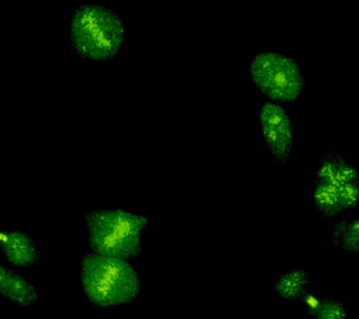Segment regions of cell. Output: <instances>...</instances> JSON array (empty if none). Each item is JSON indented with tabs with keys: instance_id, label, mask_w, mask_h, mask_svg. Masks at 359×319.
Listing matches in <instances>:
<instances>
[{
	"instance_id": "cell-11",
	"label": "cell",
	"mask_w": 359,
	"mask_h": 319,
	"mask_svg": "<svg viewBox=\"0 0 359 319\" xmlns=\"http://www.w3.org/2000/svg\"><path fill=\"white\" fill-rule=\"evenodd\" d=\"M313 319H347L346 309L332 296L322 297L321 304L313 315Z\"/></svg>"
},
{
	"instance_id": "cell-15",
	"label": "cell",
	"mask_w": 359,
	"mask_h": 319,
	"mask_svg": "<svg viewBox=\"0 0 359 319\" xmlns=\"http://www.w3.org/2000/svg\"><path fill=\"white\" fill-rule=\"evenodd\" d=\"M300 299H302V301L304 302L308 313L313 316L318 310L320 304H321L322 297L316 295L313 291L309 290L307 292L303 294Z\"/></svg>"
},
{
	"instance_id": "cell-5",
	"label": "cell",
	"mask_w": 359,
	"mask_h": 319,
	"mask_svg": "<svg viewBox=\"0 0 359 319\" xmlns=\"http://www.w3.org/2000/svg\"><path fill=\"white\" fill-rule=\"evenodd\" d=\"M261 133L271 156L280 164L290 158L294 144L293 127L285 109L277 103H263L260 107Z\"/></svg>"
},
{
	"instance_id": "cell-10",
	"label": "cell",
	"mask_w": 359,
	"mask_h": 319,
	"mask_svg": "<svg viewBox=\"0 0 359 319\" xmlns=\"http://www.w3.org/2000/svg\"><path fill=\"white\" fill-rule=\"evenodd\" d=\"M331 242L335 247L348 253L359 254V221L344 219L330 229Z\"/></svg>"
},
{
	"instance_id": "cell-3",
	"label": "cell",
	"mask_w": 359,
	"mask_h": 319,
	"mask_svg": "<svg viewBox=\"0 0 359 319\" xmlns=\"http://www.w3.org/2000/svg\"><path fill=\"white\" fill-rule=\"evenodd\" d=\"M84 220L87 243L94 253L125 260L142 254V233L149 226L144 215L120 208L91 210Z\"/></svg>"
},
{
	"instance_id": "cell-9",
	"label": "cell",
	"mask_w": 359,
	"mask_h": 319,
	"mask_svg": "<svg viewBox=\"0 0 359 319\" xmlns=\"http://www.w3.org/2000/svg\"><path fill=\"white\" fill-rule=\"evenodd\" d=\"M310 274L302 269H297L278 277L274 288L282 298L296 301L310 290Z\"/></svg>"
},
{
	"instance_id": "cell-16",
	"label": "cell",
	"mask_w": 359,
	"mask_h": 319,
	"mask_svg": "<svg viewBox=\"0 0 359 319\" xmlns=\"http://www.w3.org/2000/svg\"><path fill=\"white\" fill-rule=\"evenodd\" d=\"M97 319H102V318H97Z\"/></svg>"
},
{
	"instance_id": "cell-2",
	"label": "cell",
	"mask_w": 359,
	"mask_h": 319,
	"mask_svg": "<svg viewBox=\"0 0 359 319\" xmlns=\"http://www.w3.org/2000/svg\"><path fill=\"white\" fill-rule=\"evenodd\" d=\"M80 278L84 296L100 308L130 304L142 288V279L128 260L92 251L83 254Z\"/></svg>"
},
{
	"instance_id": "cell-4",
	"label": "cell",
	"mask_w": 359,
	"mask_h": 319,
	"mask_svg": "<svg viewBox=\"0 0 359 319\" xmlns=\"http://www.w3.org/2000/svg\"><path fill=\"white\" fill-rule=\"evenodd\" d=\"M249 69L255 88L272 102H294L304 92L306 81L302 68L280 53H260L252 58Z\"/></svg>"
},
{
	"instance_id": "cell-12",
	"label": "cell",
	"mask_w": 359,
	"mask_h": 319,
	"mask_svg": "<svg viewBox=\"0 0 359 319\" xmlns=\"http://www.w3.org/2000/svg\"><path fill=\"white\" fill-rule=\"evenodd\" d=\"M335 150L330 147L327 152L323 156L321 161L317 168L316 180L324 182V183L332 184L338 189L336 175Z\"/></svg>"
},
{
	"instance_id": "cell-7",
	"label": "cell",
	"mask_w": 359,
	"mask_h": 319,
	"mask_svg": "<svg viewBox=\"0 0 359 319\" xmlns=\"http://www.w3.org/2000/svg\"><path fill=\"white\" fill-rule=\"evenodd\" d=\"M0 296L22 307L31 306L39 299L35 285L3 263H0Z\"/></svg>"
},
{
	"instance_id": "cell-6",
	"label": "cell",
	"mask_w": 359,
	"mask_h": 319,
	"mask_svg": "<svg viewBox=\"0 0 359 319\" xmlns=\"http://www.w3.org/2000/svg\"><path fill=\"white\" fill-rule=\"evenodd\" d=\"M0 251L11 265L27 268L39 259L38 243L22 229L0 231Z\"/></svg>"
},
{
	"instance_id": "cell-13",
	"label": "cell",
	"mask_w": 359,
	"mask_h": 319,
	"mask_svg": "<svg viewBox=\"0 0 359 319\" xmlns=\"http://www.w3.org/2000/svg\"><path fill=\"white\" fill-rule=\"evenodd\" d=\"M335 163L338 189L344 184L359 183L358 170L341 156L339 151L335 154Z\"/></svg>"
},
{
	"instance_id": "cell-14",
	"label": "cell",
	"mask_w": 359,
	"mask_h": 319,
	"mask_svg": "<svg viewBox=\"0 0 359 319\" xmlns=\"http://www.w3.org/2000/svg\"><path fill=\"white\" fill-rule=\"evenodd\" d=\"M339 201L342 210L353 211L358 208L359 201V183H348L342 184L338 189Z\"/></svg>"
},
{
	"instance_id": "cell-1",
	"label": "cell",
	"mask_w": 359,
	"mask_h": 319,
	"mask_svg": "<svg viewBox=\"0 0 359 319\" xmlns=\"http://www.w3.org/2000/svg\"><path fill=\"white\" fill-rule=\"evenodd\" d=\"M126 35L122 18L104 5H80L70 18V44L76 57L83 60H118Z\"/></svg>"
},
{
	"instance_id": "cell-8",
	"label": "cell",
	"mask_w": 359,
	"mask_h": 319,
	"mask_svg": "<svg viewBox=\"0 0 359 319\" xmlns=\"http://www.w3.org/2000/svg\"><path fill=\"white\" fill-rule=\"evenodd\" d=\"M311 198L317 217L322 222L335 219L344 212L338 189L332 184L316 180Z\"/></svg>"
}]
</instances>
